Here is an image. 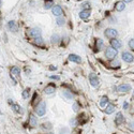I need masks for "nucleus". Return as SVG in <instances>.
<instances>
[{
	"mask_svg": "<svg viewBox=\"0 0 134 134\" xmlns=\"http://www.w3.org/2000/svg\"><path fill=\"white\" fill-rule=\"evenodd\" d=\"M34 112H36V114L38 116H44L45 115V113H46V104H45V102H40L38 105L36 106Z\"/></svg>",
	"mask_w": 134,
	"mask_h": 134,
	"instance_id": "1",
	"label": "nucleus"
},
{
	"mask_svg": "<svg viewBox=\"0 0 134 134\" xmlns=\"http://www.w3.org/2000/svg\"><path fill=\"white\" fill-rule=\"evenodd\" d=\"M118 52L117 49L113 48V47H107L105 51V57L107 59H115V57L117 56Z\"/></svg>",
	"mask_w": 134,
	"mask_h": 134,
	"instance_id": "2",
	"label": "nucleus"
},
{
	"mask_svg": "<svg viewBox=\"0 0 134 134\" xmlns=\"http://www.w3.org/2000/svg\"><path fill=\"white\" fill-rule=\"evenodd\" d=\"M104 36L108 39H115L116 37L118 36V32L114 28H107L105 30V32H104Z\"/></svg>",
	"mask_w": 134,
	"mask_h": 134,
	"instance_id": "3",
	"label": "nucleus"
},
{
	"mask_svg": "<svg viewBox=\"0 0 134 134\" xmlns=\"http://www.w3.org/2000/svg\"><path fill=\"white\" fill-rule=\"evenodd\" d=\"M21 75V70H19V68H17V67H14L13 69L11 70V78L13 79V84L14 85H16V77H18V76Z\"/></svg>",
	"mask_w": 134,
	"mask_h": 134,
	"instance_id": "4",
	"label": "nucleus"
},
{
	"mask_svg": "<svg viewBox=\"0 0 134 134\" xmlns=\"http://www.w3.org/2000/svg\"><path fill=\"white\" fill-rule=\"evenodd\" d=\"M89 82H90L91 86H93V87H98L99 84H100V81H99L98 76L96 75V73H90V74H89Z\"/></svg>",
	"mask_w": 134,
	"mask_h": 134,
	"instance_id": "5",
	"label": "nucleus"
},
{
	"mask_svg": "<svg viewBox=\"0 0 134 134\" xmlns=\"http://www.w3.org/2000/svg\"><path fill=\"white\" fill-rule=\"evenodd\" d=\"M52 12H53V14L57 17H60L63 14V10L60 6H54L53 8H52Z\"/></svg>",
	"mask_w": 134,
	"mask_h": 134,
	"instance_id": "6",
	"label": "nucleus"
},
{
	"mask_svg": "<svg viewBox=\"0 0 134 134\" xmlns=\"http://www.w3.org/2000/svg\"><path fill=\"white\" fill-rule=\"evenodd\" d=\"M41 34H42V32H41V30H40L39 28H32V29L29 30V36H30L31 38H33V39L40 38Z\"/></svg>",
	"mask_w": 134,
	"mask_h": 134,
	"instance_id": "7",
	"label": "nucleus"
},
{
	"mask_svg": "<svg viewBox=\"0 0 134 134\" xmlns=\"http://www.w3.org/2000/svg\"><path fill=\"white\" fill-rule=\"evenodd\" d=\"M121 56H122L123 61H126V62H128V63L133 62V55L131 53H129V52H123Z\"/></svg>",
	"mask_w": 134,
	"mask_h": 134,
	"instance_id": "8",
	"label": "nucleus"
},
{
	"mask_svg": "<svg viewBox=\"0 0 134 134\" xmlns=\"http://www.w3.org/2000/svg\"><path fill=\"white\" fill-rule=\"evenodd\" d=\"M126 121V119L125 117H123V115H122V113H117V115H116V117H115V123L117 126H121L123 122Z\"/></svg>",
	"mask_w": 134,
	"mask_h": 134,
	"instance_id": "9",
	"label": "nucleus"
},
{
	"mask_svg": "<svg viewBox=\"0 0 134 134\" xmlns=\"http://www.w3.org/2000/svg\"><path fill=\"white\" fill-rule=\"evenodd\" d=\"M130 89H131V86L129 84H121V85H119L117 87V90L119 92H128V91H130Z\"/></svg>",
	"mask_w": 134,
	"mask_h": 134,
	"instance_id": "10",
	"label": "nucleus"
},
{
	"mask_svg": "<svg viewBox=\"0 0 134 134\" xmlns=\"http://www.w3.org/2000/svg\"><path fill=\"white\" fill-rule=\"evenodd\" d=\"M56 90V86L54 85V84H49L45 87V89H44V92L46 93V95H52V93H54Z\"/></svg>",
	"mask_w": 134,
	"mask_h": 134,
	"instance_id": "11",
	"label": "nucleus"
},
{
	"mask_svg": "<svg viewBox=\"0 0 134 134\" xmlns=\"http://www.w3.org/2000/svg\"><path fill=\"white\" fill-rule=\"evenodd\" d=\"M111 45H112V47H113V48L118 49V48H121L122 43H121V42L119 41V40H117V39H113V40H111Z\"/></svg>",
	"mask_w": 134,
	"mask_h": 134,
	"instance_id": "12",
	"label": "nucleus"
},
{
	"mask_svg": "<svg viewBox=\"0 0 134 134\" xmlns=\"http://www.w3.org/2000/svg\"><path fill=\"white\" fill-rule=\"evenodd\" d=\"M69 60L72 61V62H75V63H81L82 62V58L77 55H75V54H71L70 56H69Z\"/></svg>",
	"mask_w": 134,
	"mask_h": 134,
	"instance_id": "13",
	"label": "nucleus"
},
{
	"mask_svg": "<svg viewBox=\"0 0 134 134\" xmlns=\"http://www.w3.org/2000/svg\"><path fill=\"white\" fill-rule=\"evenodd\" d=\"M89 16H90V10L89 9H84L83 11H81V13H79V17H81L82 19H87Z\"/></svg>",
	"mask_w": 134,
	"mask_h": 134,
	"instance_id": "14",
	"label": "nucleus"
},
{
	"mask_svg": "<svg viewBox=\"0 0 134 134\" xmlns=\"http://www.w3.org/2000/svg\"><path fill=\"white\" fill-rule=\"evenodd\" d=\"M8 28L11 31H13V32H17V31H18V27H17V25H16L15 22H13V21H10L9 23H8Z\"/></svg>",
	"mask_w": 134,
	"mask_h": 134,
	"instance_id": "15",
	"label": "nucleus"
},
{
	"mask_svg": "<svg viewBox=\"0 0 134 134\" xmlns=\"http://www.w3.org/2000/svg\"><path fill=\"white\" fill-rule=\"evenodd\" d=\"M11 106H12V110L15 112V113H17V114H23V110H22V106H19L18 104H16V103H11Z\"/></svg>",
	"mask_w": 134,
	"mask_h": 134,
	"instance_id": "16",
	"label": "nucleus"
},
{
	"mask_svg": "<svg viewBox=\"0 0 134 134\" xmlns=\"http://www.w3.org/2000/svg\"><path fill=\"white\" fill-rule=\"evenodd\" d=\"M115 9L117 10V11H119V12L123 11V10L126 9V4H125V2H123V1H118L117 3L115 4Z\"/></svg>",
	"mask_w": 134,
	"mask_h": 134,
	"instance_id": "17",
	"label": "nucleus"
},
{
	"mask_svg": "<svg viewBox=\"0 0 134 134\" xmlns=\"http://www.w3.org/2000/svg\"><path fill=\"white\" fill-rule=\"evenodd\" d=\"M62 96L67 99V100H72V99L74 98V95L71 92L70 90H63L62 91Z\"/></svg>",
	"mask_w": 134,
	"mask_h": 134,
	"instance_id": "18",
	"label": "nucleus"
},
{
	"mask_svg": "<svg viewBox=\"0 0 134 134\" xmlns=\"http://www.w3.org/2000/svg\"><path fill=\"white\" fill-rule=\"evenodd\" d=\"M29 123H30L31 127H36L38 125V118L34 115H30V117H29Z\"/></svg>",
	"mask_w": 134,
	"mask_h": 134,
	"instance_id": "19",
	"label": "nucleus"
},
{
	"mask_svg": "<svg viewBox=\"0 0 134 134\" xmlns=\"http://www.w3.org/2000/svg\"><path fill=\"white\" fill-rule=\"evenodd\" d=\"M105 113L106 114H113L114 112H115V105H113V104H108V105H106L105 106Z\"/></svg>",
	"mask_w": 134,
	"mask_h": 134,
	"instance_id": "20",
	"label": "nucleus"
},
{
	"mask_svg": "<svg viewBox=\"0 0 134 134\" xmlns=\"http://www.w3.org/2000/svg\"><path fill=\"white\" fill-rule=\"evenodd\" d=\"M102 47H103V41L101 39H97V41H96V48H97V51H100Z\"/></svg>",
	"mask_w": 134,
	"mask_h": 134,
	"instance_id": "21",
	"label": "nucleus"
},
{
	"mask_svg": "<svg viewBox=\"0 0 134 134\" xmlns=\"http://www.w3.org/2000/svg\"><path fill=\"white\" fill-rule=\"evenodd\" d=\"M59 40H60V37H59L58 34H53L51 38V42L53 44H57L59 42Z\"/></svg>",
	"mask_w": 134,
	"mask_h": 134,
	"instance_id": "22",
	"label": "nucleus"
},
{
	"mask_svg": "<svg viewBox=\"0 0 134 134\" xmlns=\"http://www.w3.org/2000/svg\"><path fill=\"white\" fill-rule=\"evenodd\" d=\"M107 104H108V98H107V97H103V98L101 99V101H100V106L105 107Z\"/></svg>",
	"mask_w": 134,
	"mask_h": 134,
	"instance_id": "23",
	"label": "nucleus"
},
{
	"mask_svg": "<svg viewBox=\"0 0 134 134\" xmlns=\"http://www.w3.org/2000/svg\"><path fill=\"white\" fill-rule=\"evenodd\" d=\"M29 95H30V88H26L23 91V93H22V97H23L24 99H28Z\"/></svg>",
	"mask_w": 134,
	"mask_h": 134,
	"instance_id": "24",
	"label": "nucleus"
},
{
	"mask_svg": "<svg viewBox=\"0 0 134 134\" xmlns=\"http://www.w3.org/2000/svg\"><path fill=\"white\" fill-rule=\"evenodd\" d=\"M54 4H53V0H45V9L46 10H48V9H51L52 7H53Z\"/></svg>",
	"mask_w": 134,
	"mask_h": 134,
	"instance_id": "25",
	"label": "nucleus"
},
{
	"mask_svg": "<svg viewBox=\"0 0 134 134\" xmlns=\"http://www.w3.org/2000/svg\"><path fill=\"white\" fill-rule=\"evenodd\" d=\"M42 128H43V129H46V130H51V129L53 128V126H52L51 122H44L43 126H42Z\"/></svg>",
	"mask_w": 134,
	"mask_h": 134,
	"instance_id": "26",
	"label": "nucleus"
},
{
	"mask_svg": "<svg viewBox=\"0 0 134 134\" xmlns=\"http://www.w3.org/2000/svg\"><path fill=\"white\" fill-rule=\"evenodd\" d=\"M56 23L58 26H63L64 25V18H62V17H58L56 21Z\"/></svg>",
	"mask_w": 134,
	"mask_h": 134,
	"instance_id": "27",
	"label": "nucleus"
},
{
	"mask_svg": "<svg viewBox=\"0 0 134 134\" xmlns=\"http://www.w3.org/2000/svg\"><path fill=\"white\" fill-rule=\"evenodd\" d=\"M34 43L38 44V45H42V44H43V39H42V37L34 39Z\"/></svg>",
	"mask_w": 134,
	"mask_h": 134,
	"instance_id": "28",
	"label": "nucleus"
},
{
	"mask_svg": "<svg viewBox=\"0 0 134 134\" xmlns=\"http://www.w3.org/2000/svg\"><path fill=\"white\" fill-rule=\"evenodd\" d=\"M111 66L113 67V68H119V67H120V62H119L118 60H115L111 63Z\"/></svg>",
	"mask_w": 134,
	"mask_h": 134,
	"instance_id": "29",
	"label": "nucleus"
},
{
	"mask_svg": "<svg viewBox=\"0 0 134 134\" xmlns=\"http://www.w3.org/2000/svg\"><path fill=\"white\" fill-rule=\"evenodd\" d=\"M129 47H130L131 49L134 48V40L133 39H131L130 41H129Z\"/></svg>",
	"mask_w": 134,
	"mask_h": 134,
	"instance_id": "30",
	"label": "nucleus"
},
{
	"mask_svg": "<svg viewBox=\"0 0 134 134\" xmlns=\"http://www.w3.org/2000/svg\"><path fill=\"white\" fill-rule=\"evenodd\" d=\"M72 107H73V111H74V112H77V111H78V104H77V103H74Z\"/></svg>",
	"mask_w": 134,
	"mask_h": 134,
	"instance_id": "31",
	"label": "nucleus"
},
{
	"mask_svg": "<svg viewBox=\"0 0 134 134\" xmlns=\"http://www.w3.org/2000/svg\"><path fill=\"white\" fill-rule=\"evenodd\" d=\"M49 78H51V79H56V81H59V79H60V77L57 76V75H51V76H49Z\"/></svg>",
	"mask_w": 134,
	"mask_h": 134,
	"instance_id": "32",
	"label": "nucleus"
},
{
	"mask_svg": "<svg viewBox=\"0 0 134 134\" xmlns=\"http://www.w3.org/2000/svg\"><path fill=\"white\" fill-rule=\"evenodd\" d=\"M83 7H84V8H88V7H89V8H90V3H88V2H86V3H84V4H83Z\"/></svg>",
	"mask_w": 134,
	"mask_h": 134,
	"instance_id": "33",
	"label": "nucleus"
},
{
	"mask_svg": "<svg viewBox=\"0 0 134 134\" xmlns=\"http://www.w3.org/2000/svg\"><path fill=\"white\" fill-rule=\"evenodd\" d=\"M128 106H129L128 102H125V103H123V108H125V110H127V108H128Z\"/></svg>",
	"mask_w": 134,
	"mask_h": 134,
	"instance_id": "34",
	"label": "nucleus"
},
{
	"mask_svg": "<svg viewBox=\"0 0 134 134\" xmlns=\"http://www.w3.org/2000/svg\"><path fill=\"white\" fill-rule=\"evenodd\" d=\"M49 70H52V71H54V70H57V67H49Z\"/></svg>",
	"mask_w": 134,
	"mask_h": 134,
	"instance_id": "35",
	"label": "nucleus"
},
{
	"mask_svg": "<svg viewBox=\"0 0 134 134\" xmlns=\"http://www.w3.org/2000/svg\"><path fill=\"white\" fill-rule=\"evenodd\" d=\"M123 1H125V2H131L132 0H123Z\"/></svg>",
	"mask_w": 134,
	"mask_h": 134,
	"instance_id": "36",
	"label": "nucleus"
},
{
	"mask_svg": "<svg viewBox=\"0 0 134 134\" xmlns=\"http://www.w3.org/2000/svg\"><path fill=\"white\" fill-rule=\"evenodd\" d=\"M46 134H54V133H46Z\"/></svg>",
	"mask_w": 134,
	"mask_h": 134,
	"instance_id": "37",
	"label": "nucleus"
},
{
	"mask_svg": "<svg viewBox=\"0 0 134 134\" xmlns=\"http://www.w3.org/2000/svg\"><path fill=\"white\" fill-rule=\"evenodd\" d=\"M0 115H1V111H0Z\"/></svg>",
	"mask_w": 134,
	"mask_h": 134,
	"instance_id": "38",
	"label": "nucleus"
}]
</instances>
